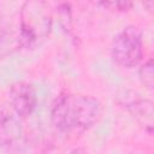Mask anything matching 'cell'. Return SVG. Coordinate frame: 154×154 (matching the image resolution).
Instances as JSON below:
<instances>
[{"label": "cell", "instance_id": "cell-1", "mask_svg": "<svg viewBox=\"0 0 154 154\" xmlns=\"http://www.w3.org/2000/svg\"><path fill=\"white\" fill-rule=\"evenodd\" d=\"M101 114V103L90 95L61 93L52 106L51 119L57 130L64 134L84 132Z\"/></svg>", "mask_w": 154, "mask_h": 154}, {"label": "cell", "instance_id": "cell-2", "mask_svg": "<svg viewBox=\"0 0 154 154\" xmlns=\"http://www.w3.org/2000/svg\"><path fill=\"white\" fill-rule=\"evenodd\" d=\"M49 5L45 1H28L20 11L19 41L24 46L43 40L51 30L52 16Z\"/></svg>", "mask_w": 154, "mask_h": 154}, {"label": "cell", "instance_id": "cell-3", "mask_svg": "<svg viewBox=\"0 0 154 154\" xmlns=\"http://www.w3.org/2000/svg\"><path fill=\"white\" fill-rule=\"evenodd\" d=\"M143 57L142 32L136 25H128L117 34L112 42V59L120 67L131 69Z\"/></svg>", "mask_w": 154, "mask_h": 154}, {"label": "cell", "instance_id": "cell-4", "mask_svg": "<svg viewBox=\"0 0 154 154\" xmlns=\"http://www.w3.org/2000/svg\"><path fill=\"white\" fill-rule=\"evenodd\" d=\"M10 103L14 113L19 117L30 116L37 105L35 88L26 82H17L10 89Z\"/></svg>", "mask_w": 154, "mask_h": 154}, {"label": "cell", "instance_id": "cell-5", "mask_svg": "<svg viewBox=\"0 0 154 154\" xmlns=\"http://www.w3.org/2000/svg\"><path fill=\"white\" fill-rule=\"evenodd\" d=\"M22 135L19 119L11 112L4 111L0 113V146H12Z\"/></svg>", "mask_w": 154, "mask_h": 154}, {"label": "cell", "instance_id": "cell-6", "mask_svg": "<svg viewBox=\"0 0 154 154\" xmlns=\"http://www.w3.org/2000/svg\"><path fill=\"white\" fill-rule=\"evenodd\" d=\"M129 109L144 130L148 131V134H152L154 126L153 102L149 100H136L129 105Z\"/></svg>", "mask_w": 154, "mask_h": 154}, {"label": "cell", "instance_id": "cell-7", "mask_svg": "<svg viewBox=\"0 0 154 154\" xmlns=\"http://www.w3.org/2000/svg\"><path fill=\"white\" fill-rule=\"evenodd\" d=\"M138 75H140V78H141L142 83L148 89H153V87H154V64H153V59H148L140 67Z\"/></svg>", "mask_w": 154, "mask_h": 154}, {"label": "cell", "instance_id": "cell-8", "mask_svg": "<svg viewBox=\"0 0 154 154\" xmlns=\"http://www.w3.org/2000/svg\"><path fill=\"white\" fill-rule=\"evenodd\" d=\"M99 4L105 8H108L112 11H119V12L129 11L132 6V2L130 1H101Z\"/></svg>", "mask_w": 154, "mask_h": 154}]
</instances>
